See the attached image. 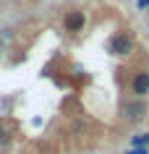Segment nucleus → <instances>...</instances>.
Masks as SVG:
<instances>
[{"label": "nucleus", "instance_id": "20e7f679", "mask_svg": "<svg viewBox=\"0 0 149 154\" xmlns=\"http://www.w3.org/2000/svg\"><path fill=\"white\" fill-rule=\"evenodd\" d=\"M131 94L144 99L149 94V71H136L131 79Z\"/></svg>", "mask_w": 149, "mask_h": 154}, {"label": "nucleus", "instance_id": "423d86ee", "mask_svg": "<svg viewBox=\"0 0 149 154\" xmlns=\"http://www.w3.org/2000/svg\"><path fill=\"white\" fill-rule=\"evenodd\" d=\"M123 154H149V149H133V146H128Z\"/></svg>", "mask_w": 149, "mask_h": 154}, {"label": "nucleus", "instance_id": "f03ea898", "mask_svg": "<svg viewBox=\"0 0 149 154\" xmlns=\"http://www.w3.org/2000/svg\"><path fill=\"white\" fill-rule=\"evenodd\" d=\"M84 26H86V13L81 8H68L63 13V29L68 34H79L84 32Z\"/></svg>", "mask_w": 149, "mask_h": 154}, {"label": "nucleus", "instance_id": "0eeeda50", "mask_svg": "<svg viewBox=\"0 0 149 154\" xmlns=\"http://www.w3.org/2000/svg\"><path fill=\"white\" fill-rule=\"evenodd\" d=\"M8 144V133H0V146H5Z\"/></svg>", "mask_w": 149, "mask_h": 154}, {"label": "nucleus", "instance_id": "39448f33", "mask_svg": "<svg viewBox=\"0 0 149 154\" xmlns=\"http://www.w3.org/2000/svg\"><path fill=\"white\" fill-rule=\"evenodd\" d=\"M131 146L133 149H149V133H136V136H131Z\"/></svg>", "mask_w": 149, "mask_h": 154}, {"label": "nucleus", "instance_id": "7ed1b4c3", "mask_svg": "<svg viewBox=\"0 0 149 154\" xmlns=\"http://www.w3.org/2000/svg\"><path fill=\"white\" fill-rule=\"evenodd\" d=\"M147 110H149V105L144 102V99H139V97H133V99H128L123 105V118L128 123H139L144 115H147Z\"/></svg>", "mask_w": 149, "mask_h": 154}, {"label": "nucleus", "instance_id": "6e6552de", "mask_svg": "<svg viewBox=\"0 0 149 154\" xmlns=\"http://www.w3.org/2000/svg\"><path fill=\"white\" fill-rule=\"evenodd\" d=\"M144 8H149V0H139V11H144Z\"/></svg>", "mask_w": 149, "mask_h": 154}, {"label": "nucleus", "instance_id": "f257e3e1", "mask_svg": "<svg viewBox=\"0 0 149 154\" xmlns=\"http://www.w3.org/2000/svg\"><path fill=\"white\" fill-rule=\"evenodd\" d=\"M105 47H107V52H110L113 57H128V55L133 52V37H131L128 32H115V34L107 39Z\"/></svg>", "mask_w": 149, "mask_h": 154}]
</instances>
